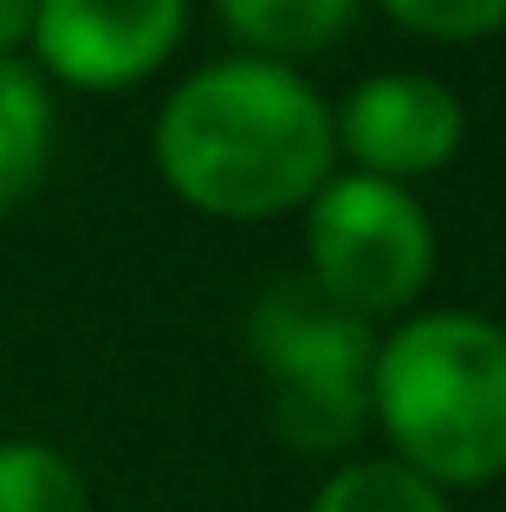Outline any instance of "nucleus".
<instances>
[{
	"label": "nucleus",
	"instance_id": "obj_1",
	"mask_svg": "<svg viewBox=\"0 0 506 512\" xmlns=\"http://www.w3.org/2000/svg\"><path fill=\"white\" fill-rule=\"evenodd\" d=\"M331 104L292 65L221 59L189 72L156 117V169L215 221H266L331 182Z\"/></svg>",
	"mask_w": 506,
	"mask_h": 512
},
{
	"label": "nucleus",
	"instance_id": "obj_2",
	"mask_svg": "<svg viewBox=\"0 0 506 512\" xmlns=\"http://www.w3.org/2000/svg\"><path fill=\"white\" fill-rule=\"evenodd\" d=\"M370 422L429 487L506 474V331L481 312L403 318L370 363Z\"/></svg>",
	"mask_w": 506,
	"mask_h": 512
},
{
	"label": "nucleus",
	"instance_id": "obj_3",
	"mask_svg": "<svg viewBox=\"0 0 506 512\" xmlns=\"http://www.w3.org/2000/svg\"><path fill=\"white\" fill-rule=\"evenodd\" d=\"M253 357L273 383V428L299 454H338L370 428V318L331 305L312 279L273 286L253 305Z\"/></svg>",
	"mask_w": 506,
	"mask_h": 512
},
{
	"label": "nucleus",
	"instance_id": "obj_4",
	"mask_svg": "<svg viewBox=\"0 0 506 512\" xmlns=\"http://www.w3.org/2000/svg\"><path fill=\"white\" fill-rule=\"evenodd\" d=\"M312 286L357 318H390L422 299L435 273V227L403 182L331 175L305 214Z\"/></svg>",
	"mask_w": 506,
	"mask_h": 512
},
{
	"label": "nucleus",
	"instance_id": "obj_5",
	"mask_svg": "<svg viewBox=\"0 0 506 512\" xmlns=\"http://www.w3.org/2000/svg\"><path fill=\"white\" fill-rule=\"evenodd\" d=\"M189 0H39L33 52L78 91H124L182 46Z\"/></svg>",
	"mask_w": 506,
	"mask_h": 512
},
{
	"label": "nucleus",
	"instance_id": "obj_6",
	"mask_svg": "<svg viewBox=\"0 0 506 512\" xmlns=\"http://www.w3.org/2000/svg\"><path fill=\"white\" fill-rule=\"evenodd\" d=\"M338 143L351 150L357 175H383V182H409V175H435L455 163L461 137H468V111L442 78L422 72H377L344 98L331 117Z\"/></svg>",
	"mask_w": 506,
	"mask_h": 512
},
{
	"label": "nucleus",
	"instance_id": "obj_7",
	"mask_svg": "<svg viewBox=\"0 0 506 512\" xmlns=\"http://www.w3.org/2000/svg\"><path fill=\"white\" fill-rule=\"evenodd\" d=\"M52 156V98L26 59L0 52V214L26 201Z\"/></svg>",
	"mask_w": 506,
	"mask_h": 512
},
{
	"label": "nucleus",
	"instance_id": "obj_8",
	"mask_svg": "<svg viewBox=\"0 0 506 512\" xmlns=\"http://www.w3.org/2000/svg\"><path fill=\"white\" fill-rule=\"evenodd\" d=\"M234 39H247L266 59H299V52H325L344 26L357 20V0H215Z\"/></svg>",
	"mask_w": 506,
	"mask_h": 512
},
{
	"label": "nucleus",
	"instance_id": "obj_9",
	"mask_svg": "<svg viewBox=\"0 0 506 512\" xmlns=\"http://www.w3.org/2000/svg\"><path fill=\"white\" fill-rule=\"evenodd\" d=\"M0 512H91L85 474L46 441H0Z\"/></svg>",
	"mask_w": 506,
	"mask_h": 512
},
{
	"label": "nucleus",
	"instance_id": "obj_10",
	"mask_svg": "<svg viewBox=\"0 0 506 512\" xmlns=\"http://www.w3.org/2000/svg\"><path fill=\"white\" fill-rule=\"evenodd\" d=\"M312 512H448V493L403 461H351L312 493Z\"/></svg>",
	"mask_w": 506,
	"mask_h": 512
},
{
	"label": "nucleus",
	"instance_id": "obj_11",
	"mask_svg": "<svg viewBox=\"0 0 506 512\" xmlns=\"http://www.w3.org/2000/svg\"><path fill=\"white\" fill-rule=\"evenodd\" d=\"M377 7L422 39H487L506 26V0H377Z\"/></svg>",
	"mask_w": 506,
	"mask_h": 512
},
{
	"label": "nucleus",
	"instance_id": "obj_12",
	"mask_svg": "<svg viewBox=\"0 0 506 512\" xmlns=\"http://www.w3.org/2000/svg\"><path fill=\"white\" fill-rule=\"evenodd\" d=\"M33 13H39V0H0V52L7 59H13V46L33 39Z\"/></svg>",
	"mask_w": 506,
	"mask_h": 512
}]
</instances>
